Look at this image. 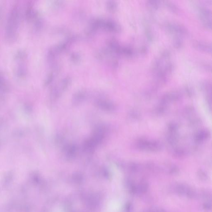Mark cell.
<instances>
[{"mask_svg":"<svg viewBox=\"0 0 212 212\" xmlns=\"http://www.w3.org/2000/svg\"><path fill=\"white\" fill-rule=\"evenodd\" d=\"M65 151L66 152V154L67 157H72L74 156L76 151V147L75 145H72L67 146L65 148Z\"/></svg>","mask_w":212,"mask_h":212,"instance_id":"30bf717a","label":"cell"},{"mask_svg":"<svg viewBox=\"0 0 212 212\" xmlns=\"http://www.w3.org/2000/svg\"><path fill=\"white\" fill-rule=\"evenodd\" d=\"M147 50H148V49H147V47L145 46H142L141 48H140V52L142 54L146 53Z\"/></svg>","mask_w":212,"mask_h":212,"instance_id":"7402d4cb","label":"cell"},{"mask_svg":"<svg viewBox=\"0 0 212 212\" xmlns=\"http://www.w3.org/2000/svg\"><path fill=\"white\" fill-rule=\"evenodd\" d=\"M170 56V52L167 50H164L162 54V57L164 58H169Z\"/></svg>","mask_w":212,"mask_h":212,"instance_id":"ffe728a7","label":"cell"},{"mask_svg":"<svg viewBox=\"0 0 212 212\" xmlns=\"http://www.w3.org/2000/svg\"><path fill=\"white\" fill-rule=\"evenodd\" d=\"M33 21H34L33 25V30L35 32H40L43 27V21L42 18L39 16Z\"/></svg>","mask_w":212,"mask_h":212,"instance_id":"8992f818","label":"cell"},{"mask_svg":"<svg viewBox=\"0 0 212 212\" xmlns=\"http://www.w3.org/2000/svg\"><path fill=\"white\" fill-rule=\"evenodd\" d=\"M134 54L133 49L131 47L125 46L121 47V55H123L126 57H132Z\"/></svg>","mask_w":212,"mask_h":212,"instance_id":"8fae6325","label":"cell"},{"mask_svg":"<svg viewBox=\"0 0 212 212\" xmlns=\"http://www.w3.org/2000/svg\"><path fill=\"white\" fill-rule=\"evenodd\" d=\"M165 4H166L167 7H168L170 10H172L173 12H177L178 10V7L174 4L170 2H166Z\"/></svg>","mask_w":212,"mask_h":212,"instance_id":"e0dca14e","label":"cell"},{"mask_svg":"<svg viewBox=\"0 0 212 212\" xmlns=\"http://www.w3.org/2000/svg\"><path fill=\"white\" fill-rule=\"evenodd\" d=\"M85 96V93L83 91H80L75 94L74 97V102L75 103L80 102L83 100Z\"/></svg>","mask_w":212,"mask_h":212,"instance_id":"7c38bea8","label":"cell"},{"mask_svg":"<svg viewBox=\"0 0 212 212\" xmlns=\"http://www.w3.org/2000/svg\"><path fill=\"white\" fill-rule=\"evenodd\" d=\"M71 82V78L69 77H66L61 81L59 84V86L58 87L61 92L64 91L69 86Z\"/></svg>","mask_w":212,"mask_h":212,"instance_id":"9c48e42d","label":"cell"},{"mask_svg":"<svg viewBox=\"0 0 212 212\" xmlns=\"http://www.w3.org/2000/svg\"><path fill=\"white\" fill-rule=\"evenodd\" d=\"M39 16L37 11L33 8V4L31 2L27 3L25 12V18L27 21H33Z\"/></svg>","mask_w":212,"mask_h":212,"instance_id":"7a4b0ae2","label":"cell"},{"mask_svg":"<svg viewBox=\"0 0 212 212\" xmlns=\"http://www.w3.org/2000/svg\"><path fill=\"white\" fill-rule=\"evenodd\" d=\"M8 89V85L3 75L0 73V90L5 91Z\"/></svg>","mask_w":212,"mask_h":212,"instance_id":"4fadbf2b","label":"cell"},{"mask_svg":"<svg viewBox=\"0 0 212 212\" xmlns=\"http://www.w3.org/2000/svg\"><path fill=\"white\" fill-rule=\"evenodd\" d=\"M151 212H163L162 211H154Z\"/></svg>","mask_w":212,"mask_h":212,"instance_id":"cb8c5ba5","label":"cell"},{"mask_svg":"<svg viewBox=\"0 0 212 212\" xmlns=\"http://www.w3.org/2000/svg\"><path fill=\"white\" fill-rule=\"evenodd\" d=\"M101 28L110 32H118L121 30L120 26L117 23L110 20H103Z\"/></svg>","mask_w":212,"mask_h":212,"instance_id":"3957f363","label":"cell"},{"mask_svg":"<svg viewBox=\"0 0 212 212\" xmlns=\"http://www.w3.org/2000/svg\"><path fill=\"white\" fill-rule=\"evenodd\" d=\"M54 75L53 73H50L47 76L44 82V85L47 86L52 82L54 79Z\"/></svg>","mask_w":212,"mask_h":212,"instance_id":"ac0fdd59","label":"cell"},{"mask_svg":"<svg viewBox=\"0 0 212 212\" xmlns=\"http://www.w3.org/2000/svg\"><path fill=\"white\" fill-rule=\"evenodd\" d=\"M70 58L72 62L74 63H78L80 60V56L78 53H72L70 56Z\"/></svg>","mask_w":212,"mask_h":212,"instance_id":"9a60e30c","label":"cell"},{"mask_svg":"<svg viewBox=\"0 0 212 212\" xmlns=\"http://www.w3.org/2000/svg\"><path fill=\"white\" fill-rule=\"evenodd\" d=\"M97 104L100 108L106 111H112L114 108L113 104L105 101H99L97 102Z\"/></svg>","mask_w":212,"mask_h":212,"instance_id":"ba28073f","label":"cell"},{"mask_svg":"<svg viewBox=\"0 0 212 212\" xmlns=\"http://www.w3.org/2000/svg\"><path fill=\"white\" fill-rule=\"evenodd\" d=\"M3 11L2 7L0 5V24L1 22L2 19L3 15Z\"/></svg>","mask_w":212,"mask_h":212,"instance_id":"603a6c76","label":"cell"},{"mask_svg":"<svg viewBox=\"0 0 212 212\" xmlns=\"http://www.w3.org/2000/svg\"><path fill=\"white\" fill-rule=\"evenodd\" d=\"M106 7L109 11L114 12L117 9V5L114 1H108L106 3Z\"/></svg>","mask_w":212,"mask_h":212,"instance_id":"5bb4252c","label":"cell"},{"mask_svg":"<svg viewBox=\"0 0 212 212\" xmlns=\"http://www.w3.org/2000/svg\"><path fill=\"white\" fill-rule=\"evenodd\" d=\"M62 2L61 1H56L54 2V3H53V5L55 7H59L62 6Z\"/></svg>","mask_w":212,"mask_h":212,"instance_id":"44dd1931","label":"cell"},{"mask_svg":"<svg viewBox=\"0 0 212 212\" xmlns=\"http://www.w3.org/2000/svg\"><path fill=\"white\" fill-rule=\"evenodd\" d=\"M22 63H20L16 67L15 71V76L17 78L20 80L24 79L26 78L27 74L26 65Z\"/></svg>","mask_w":212,"mask_h":212,"instance_id":"277c9868","label":"cell"},{"mask_svg":"<svg viewBox=\"0 0 212 212\" xmlns=\"http://www.w3.org/2000/svg\"><path fill=\"white\" fill-rule=\"evenodd\" d=\"M20 20V9L18 4L13 5L7 21L5 29V38L9 42H13L18 36Z\"/></svg>","mask_w":212,"mask_h":212,"instance_id":"6da1fadb","label":"cell"},{"mask_svg":"<svg viewBox=\"0 0 212 212\" xmlns=\"http://www.w3.org/2000/svg\"><path fill=\"white\" fill-rule=\"evenodd\" d=\"M194 46L199 50L205 52H211V46L206 43H203L202 42H197L195 43Z\"/></svg>","mask_w":212,"mask_h":212,"instance_id":"52a82bcc","label":"cell"},{"mask_svg":"<svg viewBox=\"0 0 212 212\" xmlns=\"http://www.w3.org/2000/svg\"><path fill=\"white\" fill-rule=\"evenodd\" d=\"M27 58V54L26 51L20 50L17 51L14 55V59L15 61L19 63L25 61Z\"/></svg>","mask_w":212,"mask_h":212,"instance_id":"5b68a950","label":"cell"},{"mask_svg":"<svg viewBox=\"0 0 212 212\" xmlns=\"http://www.w3.org/2000/svg\"><path fill=\"white\" fill-rule=\"evenodd\" d=\"M174 46L177 48H179L181 47L182 45V42L181 40L179 38H176L174 41Z\"/></svg>","mask_w":212,"mask_h":212,"instance_id":"d6986e66","label":"cell"},{"mask_svg":"<svg viewBox=\"0 0 212 212\" xmlns=\"http://www.w3.org/2000/svg\"><path fill=\"white\" fill-rule=\"evenodd\" d=\"M148 4L149 6L155 9H157L160 5V1L156 0L148 1Z\"/></svg>","mask_w":212,"mask_h":212,"instance_id":"2e32d148","label":"cell"}]
</instances>
